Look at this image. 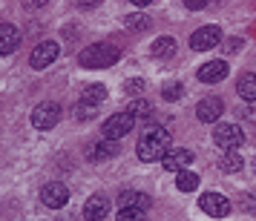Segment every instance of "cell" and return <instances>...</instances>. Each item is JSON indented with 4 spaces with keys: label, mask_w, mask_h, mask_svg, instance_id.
<instances>
[{
    "label": "cell",
    "mask_w": 256,
    "mask_h": 221,
    "mask_svg": "<svg viewBox=\"0 0 256 221\" xmlns=\"http://www.w3.org/2000/svg\"><path fill=\"white\" fill-rule=\"evenodd\" d=\"M213 141H216V147H222V150H228V152L239 150L244 144V129L239 124H216Z\"/></svg>",
    "instance_id": "3957f363"
},
{
    "label": "cell",
    "mask_w": 256,
    "mask_h": 221,
    "mask_svg": "<svg viewBox=\"0 0 256 221\" xmlns=\"http://www.w3.org/2000/svg\"><path fill=\"white\" fill-rule=\"evenodd\" d=\"M130 3H132V6H150L152 0H130Z\"/></svg>",
    "instance_id": "1f68e13d"
},
{
    "label": "cell",
    "mask_w": 256,
    "mask_h": 221,
    "mask_svg": "<svg viewBox=\"0 0 256 221\" xmlns=\"http://www.w3.org/2000/svg\"><path fill=\"white\" fill-rule=\"evenodd\" d=\"M176 52V40L170 35H164V37H156L152 40V46H150V55L156 60H164V58H170Z\"/></svg>",
    "instance_id": "e0dca14e"
},
{
    "label": "cell",
    "mask_w": 256,
    "mask_h": 221,
    "mask_svg": "<svg viewBox=\"0 0 256 221\" xmlns=\"http://www.w3.org/2000/svg\"><path fill=\"white\" fill-rule=\"evenodd\" d=\"M58 52L60 46L55 40H44V43H38L32 49V55H29V63H32V69H46L52 60H58Z\"/></svg>",
    "instance_id": "ba28073f"
},
{
    "label": "cell",
    "mask_w": 256,
    "mask_h": 221,
    "mask_svg": "<svg viewBox=\"0 0 256 221\" xmlns=\"http://www.w3.org/2000/svg\"><path fill=\"white\" fill-rule=\"evenodd\" d=\"M132 118H144V115H150V104L144 101V98H136L132 104H130V109H127Z\"/></svg>",
    "instance_id": "d4e9b609"
},
{
    "label": "cell",
    "mask_w": 256,
    "mask_h": 221,
    "mask_svg": "<svg viewBox=\"0 0 256 221\" xmlns=\"http://www.w3.org/2000/svg\"><path fill=\"white\" fill-rule=\"evenodd\" d=\"M118 201H121V207H136V210H147L152 204V198L147 193H141V190H124L118 196Z\"/></svg>",
    "instance_id": "9a60e30c"
},
{
    "label": "cell",
    "mask_w": 256,
    "mask_h": 221,
    "mask_svg": "<svg viewBox=\"0 0 256 221\" xmlns=\"http://www.w3.org/2000/svg\"><path fill=\"white\" fill-rule=\"evenodd\" d=\"M228 72H230V66H228V60L224 58L208 60V63L198 69V81L202 83H216V81H222V78H228Z\"/></svg>",
    "instance_id": "8fae6325"
},
{
    "label": "cell",
    "mask_w": 256,
    "mask_h": 221,
    "mask_svg": "<svg viewBox=\"0 0 256 221\" xmlns=\"http://www.w3.org/2000/svg\"><path fill=\"white\" fill-rule=\"evenodd\" d=\"M254 173H256V158H254Z\"/></svg>",
    "instance_id": "d6a6232c"
},
{
    "label": "cell",
    "mask_w": 256,
    "mask_h": 221,
    "mask_svg": "<svg viewBox=\"0 0 256 221\" xmlns=\"http://www.w3.org/2000/svg\"><path fill=\"white\" fill-rule=\"evenodd\" d=\"M20 46V32L12 23H0V55H12Z\"/></svg>",
    "instance_id": "5bb4252c"
},
{
    "label": "cell",
    "mask_w": 256,
    "mask_h": 221,
    "mask_svg": "<svg viewBox=\"0 0 256 221\" xmlns=\"http://www.w3.org/2000/svg\"><path fill=\"white\" fill-rule=\"evenodd\" d=\"M239 210H244V213H256V196H242L239 198Z\"/></svg>",
    "instance_id": "4316f807"
},
{
    "label": "cell",
    "mask_w": 256,
    "mask_h": 221,
    "mask_svg": "<svg viewBox=\"0 0 256 221\" xmlns=\"http://www.w3.org/2000/svg\"><path fill=\"white\" fill-rule=\"evenodd\" d=\"M198 207H202V213H208L210 219H224L230 213V201L222 196V193H202Z\"/></svg>",
    "instance_id": "52a82bcc"
},
{
    "label": "cell",
    "mask_w": 256,
    "mask_h": 221,
    "mask_svg": "<svg viewBox=\"0 0 256 221\" xmlns=\"http://www.w3.org/2000/svg\"><path fill=\"white\" fill-rule=\"evenodd\" d=\"M60 121V106L55 101H44L32 109V127L35 129H52Z\"/></svg>",
    "instance_id": "5b68a950"
},
{
    "label": "cell",
    "mask_w": 256,
    "mask_h": 221,
    "mask_svg": "<svg viewBox=\"0 0 256 221\" xmlns=\"http://www.w3.org/2000/svg\"><path fill=\"white\" fill-rule=\"evenodd\" d=\"M118 58H121V49L116 43H92V46H86L81 52V66H86V69H106V66L118 63Z\"/></svg>",
    "instance_id": "7a4b0ae2"
},
{
    "label": "cell",
    "mask_w": 256,
    "mask_h": 221,
    "mask_svg": "<svg viewBox=\"0 0 256 221\" xmlns=\"http://www.w3.org/2000/svg\"><path fill=\"white\" fill-rule=\"evenodd\" d=\"M118 221H147V216H144V210L121 207V213H118Z\"/></svg>",
    "instance_id": "cb8c5ba5"
},
{
    "label": "cell",
    "mask_w": 256,
    "mask_h": 221,
    "mask_svg": "<svg viewBox=\"0 0 256 221\" xmlns=\"http://www.w3.org/2000/svg\"><path fill=\"white\" fill-rule=\"evenodd\" d=\"M101 0H75V6L78 9H92V6H98Z\"/></svg>",
    "instance_id": "f546056e"
},
{
    "label": "cell",
    "mask_w": 256,
    "mask_h": 221,
    "mask_svg": "<svg viewBox=\"0 0 256 221\" xmlns=\"http://www.w3.org/2000/svg\"><path fill=\"white\" fill-rule=\"evenodd\" d=\"M106 86L104 83H90L86 89H84V95H81V101L84 104H92V106H98V104H104L106 101Z\"/></svg>",
    "instance_id": "ac0fdd59"
},
{
    "label": "cell",
    "mask_w": 256,
    "mask_h": 221,
    "mask_svg": "<svg viewBox=\"0 0 256 221\" xmlns=\"http://www.w3.org/2000/svg\"><path fill=\"white\" fill-rule=\"evenodd\" d=\"M244 167V161H242V155H236V152H224L219 158V170L222 173H239Z\"/></svg>",
    "instance_id": "ffe728a7"
},
{
    "label": "cell",
    "mask_w": 256,
    "mask_h": 221,
    "mask_svg": "<svg viewBox=\"0 0 256 221\" xmlns=\"http://www.w3.org/2000/svg\"><path fill=\"white\" fill-rule=\"evenodd\" d=\"M176 187H178L182 193H193L198 187V175L190 173V170H182V173L176 175Z\"/></svg>",
    "instance_id": "44dd1931"
},
{
    "label": "cell",
    "mask_w": 256,
    "mask_h": 221,
    "mask_svg": "<svg viewBox=\"0 0 256 221\" xmlns=\"http://www.w3.org/2000/svg\"><path fill=\"white\" fill-rule=\"evenodd\" d=\"M132 127H136V118L130 115V112H116V115H110V118L104 121L101 132H104V138L118 141V138H124V135H127Z\"/></svg>",
    "instance_id": "277c9868"
},
{
    "label": "cell",
    "mask_w": 256,
    "mask_h": 221,
    "mask_svg": "<svg viewBox=\"0 0 256 221\" xmlns=\"http://www.w3.org/2000/svg\"><path fill=\"white\" fill-rule=\"evenodd\" d=\"M162 164H164V170H170V173H182L184 167H190V164H193V152L184 150V147L170 150V152L162 158Z\"/></svg>",
    "instance_id": "4fadbf2b"
},
{
    "label": "cell",
    "mask_w": 256,
    "mask_h": 221,
    "mask_svg": "<svg viewBox=\"0 0 256 221\" xmlns=\"http://www.w3.org/2000/svg\"><path fill=\"white\" fill-rule=\"evenodd\" d=\"M124 89H127V95H138L141 89H144V81H141V78H136V81H127V86H124Z\"/></svg>",
    "instance_id": "83f0119b"
},
{
    "label": "cell",
    "mask_w": 256,
    "mask_h": 221,
    "mask_svg": "<svg viewBox=\"0 0 256 221\" xmlns=\"http://www.w3.org/2000/svg\"><path fill=\"white\" fill-rule=\"evenodd\" d=\"M236 92H239L242 101H256V72H244V75H239Z\"/></svg>",
    "instance_id": "2e32d148"
},
{
    "label": "cell",
    "mask_w": 256,
    "mask_h": 221,
    "mask_svg": "<svg viewBox=\"0 0 256 221\" xmlns=\"http://www.w3.org/2000/svg\"><path fill=\"white\" fill-rule=\"evenodd\" d=\"M182 95H184V86H182V83H164L162 86V98L164 101H178V98H182Z\"/></svg>",
    "instance_id": "603a6c76"
},
{
    "label": "cell",
    "mask_w": 256,
    "mask_h": 221,
    "mask_svg": "<svg viewBox=\"0 0 256 221\" xmlns=\"http://www.w3.org/2000/svg\"><path fill=\"white\" fill-rule=\"evenodd\" d=\"M116 152H118V144L110 141V138H104L101 144H95L92 150H90V158H92V161H104V158H112Z\"/></svg>",
    "instance_id": "d6986e66"
},
{
    "label": "cell",
    "mask_w": 256,
    "mask_h": 221,
    "mask_svg": "<svg viewBox=\"0 0 256 221\" xmlns=\"http://www.w3.org/2000/svg\"><path fill=\"white\" fill-rule=\"evenodd\" d=\"M224 112V104H222V98H204V101H198L196 106V118L202 124H216Z\"/></svg>",
    "instance_id": "30bf717a"
},
{
    "label": "cell",
    "mask_w": 256,
    "mask_h": 221,
    "mask_svg": "<svg viewBox=\"0 0 256 221\" xmlns=\"http://www.w3.org/2000/svg\"><path fill=\"white\" fill-rule=\"evenodd\" d=\"M40 201H44L49 210H60V207L70 204V190L60 184V181H52V184H46L40 190Z\"/></svg>",
    "instance_id": "9c48e42d"
},
{
    "label": "cell",
    "mask_w": 256,
    "mask_h": 221,
    "mask_svg": "<svg viewBox=\"0 0 256 221\" xmlns=\"http://www.w3.org/2000/svg\"><path fill=\"white\" fill-rule=\"evenodd\" d=\"M124 26L132 29V32H144V29L150 26V17H147V14H130L127 20H124Z\"/></svg>",
    "instance_id": "7402d4cb"
},
{
    "label": "cell",
    "mask_w": 256,
    "mask_h": 221,
    "mask_svg": "<svg viewBox=\"0 0 256 221\" xmlns=\"http://www.w3.org/2000/svg\"><path fill=\"white\" fill-rule=\"evenodd\" d=\"M95 112H98V106L84 104V101H81V106L75 109V118H78V121H90V118H95Z\"/></svg>",
    "instance_id": "484cf974"
},
{
    "label": "cell",
    "mask_w": 256,
    "mask_h": 221,
    "mask_svg": "<svg viewBox=\"0 0 256 221\" xmlns=\"http://www.w3.org/2000/svg\"><path fill=\"white\" fill-rule=\"evenodd\" d=\"M187 9H193V12H198V9H204L208 6V0H184Z\"/></svg>",
    "instance_id": "f1b7e54d"
},
{
    "label": "cell",
    "mask_w": 256,
    "mask_h": 221,
    "mask_svg": "<svg viewBox=\"0 0 256 221\" xmlns=\"http://www.w3.org/2000/svg\"><path fill=\"white\" fill-rule=\"evenodd\" d=\"M110 216V198L106 196H92L84 204V219L86 221H104Z\"/></svg>",
    "instance_id": "7c38bea8"
},
{
    "label": "cell",
    "mask_w": 256,
    "mask_h": 221,
    "mask_svg": "<svg viewBox=\"0 0 256 221\" xmlns=\"http://www.w3.org/2000/svg\"><path fill=\"white\" fill-rule=\"evenodd\" d=\"M49 0H24V6L26 9H40V6H46Z\"/></svg>",
    "instance_id": "4dcf8cb0"
},
{
    "label": "cell",
    "mask_w": 256,
    "mask_h": 221,
    "mask_svg": "<svg viewBox=\"0 0 256 221\" xmlns=\"http://www.w3.org/2000/svg\"><path fill=\"white\" fill-rule=\"evenodd\" d=\"M170 152V132L167 129H150V132H144L138 141V158L144 164H152L158 161V158H164Z\"/></svg>",
    "instance_id": "6da1fadb"
},
{
    "label": "cell",
    "mask_w": 256,
    "mask_h": 221,
    "mask_svg": "<svg viewBox=\"0 0 256 221\" xmlns=\"http://www.w3.org/2000/svg\"><path fill=\"white\" fill-rule=\"evenodd\" d=\"M219 43H222L219 26H202V29H196L193 37H190V49H193V52H208V49L219 46Z\"/></svg>",
    "instance_id": "8992f818"
}]
</instances>
